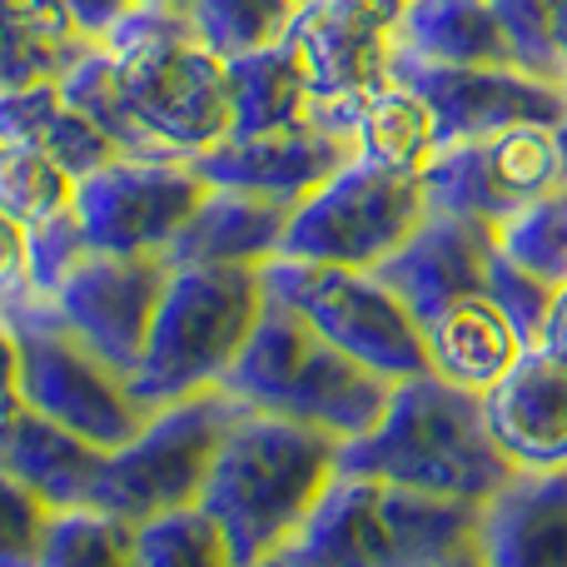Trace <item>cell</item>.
I'll list each match as a JSON object with an SVG mask.
<instances>
[{
    "instance_id": "e0dca14e",
    "label": "cell",
    "mask_w": 567,
    "mask_h": 567,
    "mask_svg": "<svg viewBox=\"0 0 567 567\" xmlns=\"http://www.w3.org/2000/svg\"><path fill=\"white\" fill-rule=\"evenodd\" d=\"M498 255V225L488 219L458 215V209H439L433 205L423 215V225L383 259L373 275L389 284L413 319L449 309L453 299L468 293H488V265Z\"/></svg>"
},
{
    "instance_id": "5b68a950",
    "label": "cell",
    "mask_w": 567,
    "mask_h": 567,
    "mask_svg": "<svg viewBox=\"0 0 567 567\" xmlns=\"http://www.w3.org/2000/svg\"><path fill=\"white\" fill-rule=\"evenodd\" d=\"M130 115L175 159H195L229 135L225 60L195 40L175 10H130L105 35Z\"/></svg>"
},
{
    "instance_id": "603a6c76",
    "label": "cell",
    "mask_w": 567,
    "mask_h": 567,
    "mask_svg": "<svg viewBox=\"0 0 567 567\" xmlns=\"http://www.w3.org/2000/svg\"><path fill=\"white\" fill-rule=\"evenodd\" d=\"M293 209L269 205V199L239 195V189H209L179 239L169 245V265H249L265 269L279 259L284 229Z\"/></svg>"
},
{
    "instance_id": "1f68e13d",
    "label": "cell",
    "mask_w": 567,
    "mask_h": 567,
    "mask_svg": "<svg viewBox=\"0 0 567 567\" xmlns=\"http://www.w3.org/2000/svg\"><path fill=\"white\" fill-rule=\"evenodd\" d=\"M135 567H235L219 523L199 503L135 523Z\"/></svg>"
},
{
    "instance_id": "52a82bcc",
    "label": "cell",
    "mask_w": 567,
    "mask_h": 567,
    "mask_svg": "<svg viewBox=\"0 0 567 567\" xmlns=\"http://www.w3.org/2000/svg\"><path fill=\"white\" fill-rule=\"evenodd\" d=\"M20 339V399L30 413L90 439L95 449H120L145 423V403L130 389V373L90 349L45 293L6 303Z\"/></svg>"
},
{
    "instance_id": "7bdbcfd3",
    "label": "cell",
    "mask_w": 567,
    "mask_h": 567,
    "mask_svg": "<svg viewBox=\"0 0 567 567\" xmlns=\"http://www.w3.org/2000/svg\"><path fill=\"white\" fill-rule=\"evenodd\" d=\"M558 6V55H563V75H567V0H553Z\"/></svg>"
},
{
    "instance_id": "9c48e42d",
    "label": "cell",
    "mask_w": 567,
    "mask_h": 567,
    "mask_svg": "<svg viewBox=\"0 0 567 567\" xmlns=\"http://www.w3.org/2000/svg\"><path fill=\"white\" fill-rule=\"evenodd\" d=\"M433 209L419 169H393L353 155L323 189H313L284 229V259L343 269H379Z\"/></svg>"
},
{
    "instance_id": "9a60e30c",
    "label": "cell",
    "mask_w": 567,
    "mask_h": 567,
    "mask_svg": "<svg viewBox=\"0 0 567 567\" xmlns=\"http://www.w3.org/2000/svg\"><path fill=\"white\" fill-rule=\"evenodd\" d=\"M165 284H169L165 255H100V249H90L45 299L55 303L60 319L90 349H100L115 369L135 373L155 309L165 299Z\"/></svg>"
},
{
    "instance_id": "2e32d148",
    "label": "cell",
    "mask_w": 567,
    "mask_h": 567,
    "mask_svg": "<svg viewBox=\"0 0 567 567\" xmlns=\"http://www.w3.org/2000/svg\"><path fill=\"white\" fill-rule=\"evenodd\" d=\"M353 155L359 150H353L349 135L329 130L323 120H309V125L275 130V135H225L189 165L209 179V189H239V195L299 209Z\"/></svg>"
},
{
    "instance_id": "7402d4cb",
    "label": "cell",
    "mask_w": 567,
    "mask_h": 567,
    "mask_svg": "<svg viewBox=\"0 0 567 567\" xmlns=\"http://www.w3.org/2000/svg\"><path fill=\"white\" fill-rule=\"evenodd\" d=\"M419 329H423L429 373H439V379L458 383V389H468V393H488L493 383L518 363V353L528 349L518 323H513L488 293L453 299L449 309L429 313Z\"/></svg>"
},
{
    "instance_id": "ba28073f",
    "label": "cell",
    "mask_w": 567,
    "mask_h": 567,
    "mask_svg": "<svg viewBox=\"0 0 567 567\" xmlns=\"http://www.w3.org/2000/svg\"><path fill=\"white\" fill-rule=\"evenodd\" d=\"M239 413H245V403L229 389L189 393V399L150 409L135 439L105 453L90 508H105L125 523H145L199 503L209 468H215V453Z\"/></svg>"
},
{
    "instance_id": "6da1fadb",
    "label": "cell",
    "mask_w": 567,
    "mask_h": 567,
    "mask_svg": "<svg viewBox=\"0 0 567 567\" xmlns=\"http://www.w3.org/2000/svg\"><path fill=\"white\" fill-rule=\"evenodd\" d=\"M343 439L299 419L245 409L215 453L199 508L219 523L235 567L303 538L323 493L339 478Z\"/></svg>"
},
{
    "instance_id": "8d00e7d4",
    "label": "cell",
    "mask_w": 567,
    "mask_h": 567,
    "mask_svg": "<svg viewBox=\"0 0 567 567\" xmlns=\"http://www.w3.org/2000/svg\"><path fill=\"white\" fill-rule=\"evenodd\" d=\"M85 255H90V245H85V235H80L75 209L40 229H30V284H35V293H50Z\"/></svg>"
},
{
    "instance_id": "cb8c5ba5",
    "label": "cell",
    "mask_w": 567,
    "mask_h": 567,
    "mask_svg": "<svg viewBox=\"0 0 567 567\" xmlns=\"http://www.w3.org/2000/svg\"><path fill=\"white\" fill-rule=\"evenodd\" d=\"M0 140H20V145L45 150L55 165H65L70 175H90V169L110 165L120 155L85 115L65 100L60 80L25 90H6L0 95Z\"/></svg>"
},
{
    "instance_id": "f1b7e54d",
    "label": "cell",
    "mask_w": 567,
    "mask_h": 567,
    "mask_svg": "<svg viewBox=\"0 0 567 567\" xmlns=\"http://www.w3.org/2000/svg\"><path fill=\"white\" fill-rule=\"evenodd\" d=\"M299 0H189L185 20L205 50L219 60H239L269 50L289 35Z\"/></svg>"
},
{
    "instance_id": "ffe728a7",
    "label": "cell",
    "mask_w": 567,
    "mask_h": 567,
    "mask_svg": "<svg viewBox=\"0 0 567 567\" xmlns=\"http://www.w3.org/2000/svg\"><path fill=\"white\" fill-rule=\"evenodd\" d=\"M313 120H323L329 130L353 140L363 159L373 165H393V169H419L429 165L443 150L439 120H433L429 100L413 85H403L399 75L379 80V85L359 90V95L343 100H319L313 105Z\"/></svg>"
},
{
    "instance_id": "e575fe53",
    "label": "cell",
    "mask_w": 567,
    "mask_h": 567,
    "mask_svg": "<svg viewBox=\"0 0 567 567\" xmlns=\"http://www.w3.org/2000/svg\"><path fill=\"white\" fill-rule=\"evenodd\" d=\"M488 299L518 323L523 339L538 343L543 323H548V313H553V299H558V284H548L543 275L523 269L518 259L498 245V255H493V265H488Z\"/></svg>"
},
{
    "instance_id": "8fae6325",
    "label": "cell",
    "mask_w": 567,
    "mask_h": 567,
    "mask_svg": "<svg viewBox=\"0 0 567 567\" xmlns=\"http://www.w3.org/2000/svg\"><path fill=\"white\" fill-rule=\"evenodd\" d=\"M423 185L439 209L508 225L543 195L567 185L563 125H513L478 140H453L423 165Z\"/></svg>"
},
{
    "instance_id": "d4e9b609",
    "label": "cell",
    "mask_w": 567,
    "mask_h": 567,
    "mask_svg": "<svg viewBox=\"0 0 567 567\" xmlns=\"http://www.w3.org/2000/svg\"><path fill=\"white\" fill-rule=\"evenodd\" d=\"M399 45L433 65H513L493 0H409Z\"/></svg>"
},
{
    "instance_id": "ac0fdd59",
    "label": "cell",
    "mask_w": 567,
    "mask_h": 567,
    "mask_svg": "<svg viewBox=\"0 0 567 567\" xmlns=\"http://www.w3.org/2000/svg\"><path fill=\"white\" fill-rule=\"evenodd\" d=\"M483 419L513 468L567 463V363L528 343L508 373L483 393Z\"/></svg>"
},
{
    "instance_id": "b9f144b4",
    "label": "cell",
    "mask_w": 567,
    "mask_h": 567,
    "mask_svg": "<svg viewBox=\"0 0 567 567\" xmlns=\"http://www.w3.org/2000/svg\"><path fill=\"white\" fill-rule=\"evenodd\" d=\"M245 567H323V563L313 558V553L303 548V538H299V543H289V548L269 553V558H259V563H245Z\"/></svg>"
},
{
    "instance_id": "4316f807",
    "label": "cell",
    "mask_w": 567,
    "mask_h": 567,
    "mask_svg": "<svg viewBox=\"0 0 567 567\" xmlns=\"http://www.w3.org/2000/svg\"><path fill=\"white\" fill-rule=\"evenodd\" d=\"M225 85H229V135H275V130L309 125L313 105L293 55L279 45L255 50V55L225 60Z\"/></svg>"
},
{
    "instance_id": "bcb514c9",
    "label": "cell",
    "mask_w": 567,
    "mask_h": 567,
    "mask_svg": "<svg viewBox=\"0 0 567 567\" xmlns=\"http://www.w3.org/2000/svg\"><path fill=\"white\" fill-rule=\"evenodd\" d=\"M563 135H567V120H563Z\"/></svg>"
},
{
    "instance_id": "836d02e7",
    "label": "cell",
    "mask_w": 567,
    "mask_h": 567,
    "mask_svg": "<svg viewBox=\"0 0 567 567\" xmlns=\"http://www.w3.org/2000/svg\"><path fill=\"white\" fill-rule=\"evenodd\" d=\"M493 6H498L503 35L513 45V65L567 85L558 55V6L553 0H493Z\"/></svg>"
},
{
    "instance_id": "f35d334b",
    "label": "cell",
    "mask_w": 567,
    "mask_h": 567,
    "mask_svg": "<svg viewBox=\"0 0 567 567\" xmlns=\"http://www.w3.org/2000/svg\"><path fill=\"white\" fill-rule=\"evenodd\" d=\"M20 409H25V399H20V339H16V323L0 309V423Z\"/></svg>"
},
{
    "instance_id": "ab89813d",
    "label": "cell",
    "mask_w": 567,
    "mask_h": 567,
    "mask_svg": "<svg viewBox=\"0 0 567 567\" xmlns=\"http://www.w3.org/2000/svg\"><path fill=\"white\" fill-rule=\"evenodd\" d=\"M60 6H65V16L75 20L90 40H105L110 30L135 10V0H60Z\"/></svg>"
},
{
    "instance_id": "74e56055",
    "label": "cell",
    "mask_w": 567,
    "mask_h": 567,
    "mask_svg": "<svg viewBox=\"0 0 567 567\" xmlns=\"http://www.w3.org/2000/svg\"><path fill=\"white\" fill-rule=\"evenodd\" d=\"M35 293L30 284V229L0 209V309Z\"/></svg>"
},
{
    "instance_id": "3957f363",
    "label": "cell",
    "mask_w": 567,
    "mask_h": 567,
    "mask_svg": "<svg viewBox=\"0 0 567 567\" xmlns=\"http://www.w3.org/2000/svg\"><path fill=\"white\" fill-rule=\"evenodd\" d=\"M393 383L399 379L349 359L303 313L265 293V313H259L239 363L229 369L225 389L245 409L313 423V429L353 443L383 419Z\"/></svg>"
},
{
    "instance_id": "4fadbf2b",
    "label": "cell",
    "mask_w": 567,
    "mask_h": 567,
    "mask_svg": "<svg viewBox=\"0 0 567 567\" xmlns=\"http://www.w3.org/2000/svg\"><path fill=\"white\" fill-rule=\"evenodd\" d=\"M393 75L429 100L443 145L513 125H563L567 120V85L528 75L518 65H433L399 45Z\"/></svg>"
},
{
    "instance_id": "f546056e",
    "label": "cell",
    "mask_w": 567,
    "mask_h": 567,
    "mask_svg": "<svg viewBox=\"0 0 567 567\" xmlns=\"http://www.w3.org/2000/svg\"><path fill=\"white\" fill-rule=\"evenodd\" d=\"M0 209L25 229L50 225L75 209V175L55 165L45 150L0 140Z\"/></svg>"
},
{
    "instance_id": "5bb4252c",
    "label": "cell",
    "mask_w": 567,
    "mask_h": 567,
    "mask_svg": "<svg viewBox=\"0 0 567 567\" xmlns=\"http://www.w3.org/2000/svg\"><path fill=\"white\" fill-rule=\"evenodd\" d=\"M409 0H299L284 50L313 100H343L393 75Z\"/></svg>"
},
{
    "instance_id": "8992f818",
    "label": "cell",
    "mask_w": 567,
    "mask_h": 567,
    "mask_svg": "<svg viewBox=\"0 0 567 567\" xmlns=\"http://www.w3.org/2000/svg\"><path fill=\"white\" fill-rule=\"evenodd\" d=\"M478 508L468 498L339 473L303 528V548L323 567H443L473 548Z\"/></svg>"
},
{
    "instance_id": "484cf974",
    "label": "cell",
    "mask_w": 567,
    "mask_h": 567,
    "mask_svg": "<svg viewBox=\"0 0 567 567\" xmlns=\"http://www.w3.org/2000/svg\"><path fill=\"white\" fill-rule=\"evenodd\" d=\"M90 45L60 0H0V95L60 80Z\"/></svg>"
},
{
    "instance_id": "4dcf8cb0",
    "label": "cell",
    "mask_w": 567,
    "mask_h": 567,
    "mask_svg": "<svg viewBox=\"0 0 567 567\" xmlns=\"http://www.w3.org/2000/svg\"><path fill=\"white\" fill-rule=\"evenodd\" d=\"M35 567H135V523L105 508L50 513Z\"/></svg>"
},
{
    "instance_id": "60d3db41",
    "label": "cell",
    "mask_w": 567,
    "mask_h": 567,
    "mask_svg": "<svg viewBox=\"0 0 567 567\" xmlns=\"http://www.w3.org/2000/svg\"><path fill=\"white\" fill-rule=\"evenodd\" d=\"M538 343L567 363V284L558 289V299H553V313H548V323H543V339Z\"/></svg>"
},
{
    "instance_id": "30bf717a",
    "label": "cell",
    "mask_w": 567,
    "mask_h": 567,
    "mask_svg": "<svg viewBox=\"0 0 567 567\" xmlns=\"http://www.w3.org/2000/svg\"><path fill=\"white\" fill-rule=\"evenodd\" d=\"M265 293L289 303L293 313L313 323L333 349L389 379L423 373V329L409 313V303L389 289L373 269H343V265H309V259H269L259 269Z\"/></svg>"
},
{
    "instance_id": "d590c367",
    "label": "cell",
    "mask_w": 567,
    "mask_h": 567,
    "mask_svg": "<svg viewBox=\"0 0 567 567\" xmlns=\"http://www.w3.org/2000/svg\"><path fill=\"white\" fill-rule=\"evenodd\" d=\"M50 508L0 468V567H35L45 548Z\"/></svg>"
},
{
    "instance_id": "7c38bea8",
    "label": "cell",
    "mask_w": 567,
    "mask_h": 567,
    "mask_svg": "<svg viewBox=\"0 0 567 567\" xmlns=\"http://www.w3.org/2000/svg\"><path fill=\"white\" fill-rule=\"evenodd\" d=\"M205 195L209 179L189 159L115 155L75 179V219L100 255H169Z\"/></svg>"
},
{
    "instance_id": "277c9868",
    "label": "cell",
    "mask_w": 567,
    "mask_h": 567,
    "mask_svg": "<svg viewBox=\"0 0 567 567\" xmlns=\"http://www.w3.org/2000/svg\"><path fill=\"white\" fill-rule=\"evenodd\" d=\"M265 313V279L249 265H169L130 389L145 409L225 389Z\"/></svg>"
},
{
    "instance_id": "7a4b0ae2",
    "label": "cell",
    "mask_w": 567,
    "mask_h": 567,
    "mask_svg": "<svg viewBox=\"0 0 567 567\" xmlns=\"http://www.w3.org/2000/svg\"><path fill=\"white\" fill-rule=\"evenodd\" d=\"M339 473L483 503L518 468L493 443L488 419H483V393H468L423 369L393 383L389 409L363 439L343 443Z\"/></svg>"
},
{
    "instance_id": "83f0119b",
    "label": "cell",
    "mask_w": 567,
    "mask_h": 567,
    "mask_svg": "<svg viewBox=\"0 0 567 567\" xmlns=\"http://www.w3.org/2000/svg\"><path fill=\"white\" fill-rule=\"evenodd\" d=\"M60 90H65L70 105H75L80 115H85L90 125L120 150V155H130V159H175L140 130L135 115H130L125 90H120V75H115V55H110L105 40H95V45L60 75Z\"/></svg>"
},
{
    "instance_id": "44dd1931",
    "label": "cell",
    "mask_w": 567,
    "mask_h": 567,
    "mask_svg": "<svg viewBox=\"0 0 567 567\" xmlns=\"http://www.w3.org/2000/svg\"><path fill=\"white\" fill-rule=\"evenodd\" d=\"M0 468L25 483L50 513L90 508L100 488V468H105V449L20 409L0 423Z\"/></svg>"
},
{
    "instance_id": "f6af8a7d",
    "label": "cell",
    "mask_w": 567,
    "mask_h": 567,
    "mask_svg": "<svg viewBox=\"0 0 567 567\" xmlns=\"http://www.w3.org/2000/svg\"><path fill=\"white\" fill-rule=\"evenodd\" d=\"M443 567H478V558H473V548H468V553H458V558H449Z\"/></svg>"
},
{
    "instance_id": "d6a6232c",
    "label": "cell",
    "mask_w": 567,
    "mask_h": 567,
    "mask_svg": "<svg viewBox=\"0 0 567 567\" xmlns=\"http://www.w3.org/2000/svg\"><path fill=\"white\" fill-rule=\"evenodd\" d=\"M498 245L518 259L523 269L543 275L548 284H567V185L553 195H543L538 205H528L523 215H513L498 229Z\"/></svg>"
},
{
    "instance_id": "ee69618b",
    "label": "cell",
    "mask_w": 567,
    "mask_h": 567,
    "mask_svg": "<svg viewBox=\"0 0 567 567\" xmlns=\"http://www.w3.org/2000/svg\"><path fill=\"white\" fill-rule=\"evenodd\" d=\"M140 10H175V16H185L189 10V0H135Z\"/></svg>"
},
{
    "instance_id": "d6986e66",
    "label": "cell",
    "mask_w": 567,
    "mask_h": 567,
    "mask_svg": "<svg viewBox=\"0 0 567 567\" xmlns=\"http://www.w3.org/2000/svg\"><path fill=\"white\" fill-rule=\"evenodd\" d=\"M478 567H567V463L518 468L478 508Z\"/></svg>"
}]
</instances>
